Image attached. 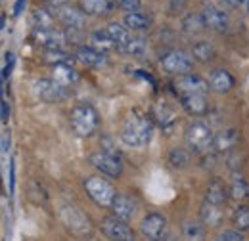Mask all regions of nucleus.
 Segmentation results:
<instances>
[{
  "instance_id": "32",
  "label": "nucleus",
  "mask_w": 249,
  "mask_h": 241,
  "mask_svg": "<svg viewBox=\"0 0 249 241\" xmlns=\"http://www.w3.org/2000/svg\"><path fill=\"white\" fill-rule=\"evenodd\" d=\"M152 115H154V119L159 122V124H169V122H173L175 119V113L169 109V105L167 103H156L154 107H152Z\"/></svg>"
},
{
  "instance_id": "17",
  "label": "nucleus",
  "mask_w": 249,
  "mask_h": 241,
  "mask_svg": "<svg viewBox=\"0 0 249 241\" xmlns=\"http://www.w3.org/2000/svg\"><path fill=\"white\" fill-rule=\"evenodd\" d=\"M136 209H138L136 201H134L130 195H124V193H117V197H115V201H113V205H111L113 216L121 218L124 222L132 220V216L136 214Z\"/></svg>"
},
{
  "instance_id": "10",
  "label": "nucleus",
  "mask_w": 249,
  "mask_h": 241,
  "mask_svg": "<svg viewBox=\"0 0 249 241\" xmlns=\"http://www.w3.org/2000/svg\"><path fill=\"white\" fill-rule=\"evenodd\" d=\"M35 94L42 100V102H48V103H56V102H63L67 90L65 86H62L60 83H56L54 79H36L35 85Z\"/></svg>"
},
{
  "instance_id": "35",
  "label": "nucleus",
  "mask_w": 249,
  "mask_h": 241,
  "mask_svg": "<svg viewBox=\"0 0 249 241\" xmlns=\"http://www.w3.org/2000/svg\"><path fill=\"white\" fill-rule=\"evenodd\" d=\"M123 52L128 56H142L146 52V40L140 38V36H130V40L126 42Z\"/></svg>"
},
{
  "instance_id": "9",
  "label": "nucleus",
  "mask_w": 249,
  "mask_h": 241,
  "mask_svg": "<svg viewBox=\"0 0 249 241\" xmlns=\"http://www.w3.org/2000/svg\"><path fill=\"white\" fill-rule=\"evenodd\" d=\"M173 88L177 90L178 98L180 96H192V94H207L209 90V83L205 79H201L196 73H186L175 79Z\"/></svg>"
},
{
  "instance_id": "15",
  "label": "nucleus",
  "mask_w": 249,
  "mask_h": 241,
  "mask_svg": "<svg viewBox=\"0 0 249 241\" xmlns=\"http://www.w3.org/2000/svg\"><path fill=\"white\" fill-rule=\"evenodd\" d=\"M209 88L211 90L218 92V94H226V92H230L234 88V85H236V81H234V77L224 69V67H218V69H213L211 73H209Z\"/></svg>"
},
{
  "instance_id": "40",
  "label": "nucleus",
  "mask_w": 249,
  "mask_h": 241,
  "mask_svg": "<svg viewBox=\"0 0 249 241\" xmlns=\"http://www.w3.org/2000/svg\"><path fill=\"white\" fill-rule=\"evenodd\" d=\"M14 63H16V58H14V54H6V65H4V69H2V81H6L8 79V75L12 73V67H14Z\"/></svg>"
},
{
  "instance_id": "25",
  "label": "nucleus",
  "mask_w": 249,
  "mask_h": 241,
  "mask_svg": "<svg viewBox=\"0 0 249 241\" xmlns=\"http://www.w3.org/2000/svg\"><path fill=\"white\" fill-rule=\"evenodd\" d=\"M180 29L184 31L186 34H197L205 29V21H203V16L197 14V12H192L186 14L180 21Z\"/></svg>"
},
{
  "instance_id": "6",
  "label": "nucleus",
  "mask_w": 249,
  "mask_h": 241,
  "mask_svg": "<svg viewBox=\"0 0 249 241\" xmlns=\"http://www.w3.org/2000/svg\"><path fill=\"white\" fill-rule=\"evenodd\" d=\"M90 165L98 172L109 176V178H119L123 174V163H121V157L115 155V153H107V151L100 150L90 153L89 157Z\"/></svg>"
},
{
  "instance_id": "16",
  "label": "nucleus",
  "mask_w": 249,
  "mask_h": 241,
  "mask_svg": "<svg viewBox=\"0 0 249 241\" xmlns=\"http://www.w3.org/2000/svg\"><path fill=\"white\" fill-rule=\"evenodd\" d=\"M75 58L83 65L92 67V69H100V67H104L107 63V56L104 52L92 48V46H79L77 52H75Z\"/></svg>"
},
{
  "instance_id": "20",
  "label": "nucleus",
  "mask_w": 249,
  "mask_h": 241,
  "mask_svg": "<svg viewBox=\"0 0 249 241\" xmlns=\"http://www.w3.org/2000/svg\"><path fill=\"white\" fill-rule=\"evenodd\" d=\"M117 0H81V10L89 16H107Z\"/></svg>"
},
{
  "instance_id": "29",
  "label": "nucleus",
  "mask_w": 249,
  "mask_h": 241,
  "mask_svg": "<svg viewBox=\"0 0 249 241\" xmlns=\"http://www.w3.org/2000/svg\"><path fill=\"white\" fill-rule=\"evenodd\" d=\"M230 197L236 201H246L249 199V180L244 176H236L230 182Z\"/></svg>"
},
{
  "instance_id": "33",
  "label": "nucleus",
  "mask_w": 249,
  "mask_h": 241,
  "mask_svg": "<svg viewBox=\"0 0 249 241\" xmlns=\"http://www.w3.org/2000/svg\"><path fill=\"white\" fill-rule=\"evenodd\" d=\"M188 163H190V155L186 150H180V148H175L169 153V165L173 169H186Z\"/></svg>"
},
{
  "instance_id": "7",
  "label": "nucleus",
  "mask_w": 249,
  "mask_h": 241,
  "mask_svg": "<svg viewBox=\"0 0 249 241\" xmlns=\"http://www.w3.org/2000/svg\"><path fill=\"white\" fill-rule=\"evenodd\" d=\"M140 232L148 241L167 240V218L161 212H148L140 222Z\"/></svg>"
},
{
  "instance_id": "11",
  "label": "nucleus",
  "mask_w": 249,
  "mask_h": 241,
  "mask_svg": "<svg viewBox=\"0 0 249 241\" xmlns=\"http://www.w3.org/2000/svg\"><path fill=\"white\" fill-rule=\"evenodd\" d=\"M33 40L46 50H62V46L67 42L65 33L56 29H35L33 31Z\"/></svg>"
},
{
  "instance_id": "2",
  "label": "nucleus",
  "mask_w": 249,
  "mask_h": 241,
  "mask_svg": "<svg viewBox=\"0 0 249 241\" xmlns=\"http://www.w3.org/2000/svg\"><path fill=\"white\" fill-rule=\"evenodd\" d=\"M71 130L81 138H90L100 126L98 111L90 103H77L69 113Z\"/></svg>"
},
{
  "instance_id": "30",
  "label": "nucleus",
  "mask_w": 249,
  "mask_h": 241,
  "mask_svg": "<svg viewBox=\"0 0 249 241\" xmlns=\"http://www.w3.org/2000/svg\"><path fill=\"white\" fill-rule=\"evenodd\" d=\"M232 224L234 230L238 232H249V205H238L232 214Z\"/></svg>"
},
{
  "instance_id": "5",
  "label": "nucleus",
  "mask_w": 249,
  "mask_h": 241,
  "mask_svg": "<svg viewBox=\"0 0 249 241\" xmlns=\"http://www.w3.org/2000/svg\"><path fill=\"white\" fill-rule=\"evenodd\" d=\"M159 65H161V69H163L165 73L175 75V77H180V75H186V73L192 71L194 60H192V56L186 54L184 50L171 48V50H167V52L161 54Z\"/></svg>"
},
{
  "instance_id": "26",
  "label": "nucleus",
  "mask_w": 249,
  "mask_h": 241,
  "mask_svg": "<svg viewBox=\"0 0 249 241\" xmlns=\"http://www.w3.org/2000/svg\"><path fill=\"white\" fill-rule=\"evenodd\" d=\"M215 56H217L215 46H213L211 42H207V40H199V42H196L194 48H192V58L197 61H201V63L213 61L215 60Z\"/></svg>"
},
{
  "instance_id": "34",
  "label": "nucleus",
  "mask_w": 249,
  "mask_h": 241,
  "mask_svg": "<svg viewBox=\"0 0 249 241\" xmlns=\"http://www.w3.org/2000/svg\"><path fill=\"white\" fill-rule=\"evenodd\" d=\"M203 236H205L203 224L194 222V220H190V222L184 224V238H186V241H201Z\"/></svg>"
},
{
  "instance_id": "3",
  "label": "nucleus",
  "mask_w": 249,
  "mask_h": 241,
  "mask_svg": "<svg viewBox=\"0 0 249 241\" xmlns=\"http://www.w3.org/2000/svg\"><path fill=\"white\" fill-rule=\"evenodd\" d=\"M184 138L188 148L199 155H205L215 148V134L211 126L203 120H192L184 130Z\"/></svg>"
},
{
  "instance_id": "37",
  "label": "nucleus",
  "mask_w": 249,
  "mask_h": 241,
  "mask_svg": "<svg viewBox=\"0 0 249 241\" xmlns=\"http://www.w3.org/2000/svg\"><path fill=\"white\" fill-rule=\"evenodd\" d=\"M213 241H244V236L238 230H220Z\"/></svg>"
},
{
  "instance_id": "19",
  "label": "nucleus",
  "mask_w": 249,
  "mask_h": 241,
  "mask_svg": "<svg viewBox=\"0 0 249 241\" xmlns=\"http://www.w3.org/2000/svg\"><path fill=\"white\" fill-rule=\"evenodd\" d=\"M228 195H230V189L224 186V182L213 180L205 189V203L215 205V207H222L226 203Z\"/></svg>"
},
{
  "instance_id": "38",
  "label": "nucleus",
  "mask_w": 249,
  "mask_h": 241,
  "mask_svg": "<svg viewBox=\"0 0 249 241\" xmlns=\"http://www.w3.org/2000/svg\"><path fill=\"white\" fill-rule=\"evenodd\" d=\"M117 6L123 8L126 14H130V12H140L142 2L140 0H117Z\"/></svg>"
},
{
  "instance_id": "36",
  "label": "nucleus",
  "mask_w": 249,
  "mask_h": 241,
  "mask_svg": "<svg viewBox=\"0 0 249 241\" xmlns=\"http://www.w3.org/2000/svg\"><path fill=\"white\" fill-rule=\"evenodd\" d=\"M44 61L56 65H71V56H67L63 50H46L44 52Z\"/></svg>"
},
{
  "instance_id": "39",
  "label": "nucleus",
  "mask_w": 249,
  "mask_h": 241,
  "mask_svg": "<svg viewBox=\"0 0 249 241\" xmlns=\"http://www.w3.org/2000/svg\"><path fill=\"white\" fill-rule=\"evenodd\" d=\"M188 0H169V14L171 16H178L184 8H186Z\"/></svg>"
},
{
  "instance_id": "8",
  "label": "nucleus",
  "mask_w": 249,
  "mask_h": 241,
  "mask_svg": "<svg viewBox=\"0 0 249 241\" xmlns=\"http://www.w3.org/2000/svg\"><path fill=\"white\" fill-rule=\"evenodd\" d=\"M102 234L111 241H134V232L128 226V222H124L117 216H107L102 220L100 224Z\"/></svg>"
},
{
  "instance_id": "45",
  "label": "nucleus",
  "mask_w": 249,
  "mask_h": 241,
  "mask_svg": "<svg viewBox=\"0 0 249 241\" xmlns=\"http://www.w3.org/2000/svg\"><path fill=\"white\" fill-rule=\"evenodd\" d=\"M8 148H10V134H8V132H4V134H2V151L6 153Z\"/></svg>"
},
{
  "instance_id": "21",
  "label": "nucleus",
  "mask_w": 249,
  "mask_h": 241,
  "mask_svg": "<svg viewBox=\"0 0 249 241\" xmlns=\"http://www.w3.org/2000/svg\"><path fill=\"white\" fill-rule=\"evenodd\" d=\"M124 27L130 31H150L152 27V17H148L146 14L142 12H130V14H124Z\"/></svg>"
},
{
  "instance_id": "12",
  "label": "nucleus",
  "mask_w": 249,
  "mask_h": 241,
  "mask_svg": "<svg viewBox=\"0 0 249 241\" xmlns=\"http://www.w3.org/2000/svg\"><path fill=\"white\" fill-rule=\"evenodd\" d=\"M203 21H205V29H211V31H217V33H222V31L228 29V14L224 10H220L217 6H207L203 12Z\"/></svg>"
},
{
  "instance_id": "46",
  "label": "nucleus",
  "mask_w": 249,
  "mask_h": 241,
  "mask_svg": "<svg viewBox=\"0 0 249 241\" xmlns=\"http://www.w3.org/2000/svg\"><path fill=\"white\" fill-rule=\"evenodd\" d=\"M44 2H46V4H50V6H54V8L58 10V8L65 6V2H67V0H44Z\"/></svg>"
},
{
  "instance_id": "1",
  "label": "nucleus",
  "mask_w": 249,
  "mask_h": 241,
  "mask_svg": "<svg viewBox=\"0 0 249 241\" xmlns=\"http://www.w3.org/2000/svg\"><path fill=\"white\" fill-rule=\"evenodd\" d=\"M154 136V124L148 115H144L138 109L128 111L121 126V140L130 148H142L148 146Z\"/></svg>"
},
{
  "instance_id": "23",
  "label": "nucleus",
  "mask_w": 249,
  "mask_h": 241,
  "mask_svg": "<svg viewBox=\"0 0 249 241\" xmlns=\"http://www.w3.org/2000/svg\"><path fill=\"white\" fill-rule=\"evenodd\" d=\"M199 218H201L203 226L218 228V226H220V222H222V212H220V207L209 205V203H203V205H201V209H199Z\"/></svg>"
},
{
  "instance_id": "41",
  "label": "nucleus",
  "mask_w": 249,
  "mask_h": 241,
  "mask_svg": "<svg viewBox=\"0 0 249 241\" xmlns=\"http://www.w3.org/2000/svg\"><path fill=\"white\" fill-rule=\"evenodd\" d=\"M8 117H10V105L6 100H2V122H8Z\"/></svg>"
},
{
  "instance_id": "44",
  "label": "nucleus",
  "mask_w": 249,
  "mask_h": 241,
  "mask_svg": "<svg viewBox=\"0 0 249 241\" xmlns=\"http://www.w3.org/2000/svg\"><path fill=\"white\" fill-rule=\"evenodd\" d=\"M23 8H25V0H18L14 6V16H19L23 12Z\"/></svg>"
},
{
  "instance_id": "43",
  "label": "nucleus",
  "mask_w": 249,
  "mask_h": 241,
  "mask_svg": "<svg viewBox=\"0 0 249 241\" xmlns=\"http://www.w3.org/2000/svg\"><path fill=\"white\" fill-rule=\"evenodd\" d=\"M228 6H232V8H246V4H248V0H224Z\"/></svg>"
},
{
  "instance_id": "14",
  "label": "nucleus",
  "mask_w": 249,
  "mask_h": 241,
  "mask_svg": "<svg viewBox=\"0 0 249 241\" xmlns=\"http://www.w3.org/2000/svg\"><path fill=\"white\" fill-rule=\"evenodd\" d=\"M184 111L194 115V117H201L209 111V100L207 94H192V96H180L178 98Z\"/></svg>"
},
{
  "instance_id": "4",
  "label": "nucleus",
  "mask_w": 249,
  "mask_h": 241,
  "mask_svg": "<svg viewBox=\"0 0 249 241\" xmlns=\"http://www.w3.org/2000/svg\"><path fill=\"white\" fill-rule=\"evenodd\" d=\"M83 186H85V191L89 193V197H90V201L94 205H98L102 209H111V205H113V201L117 197V191L106 178L89 176Z\"/></svg>"
},
{
  "instance_id": "42",
  "label": "nucleus",
  "mask_w": 249,
  "mask_h": 241,
  "mask_svg": "<svg viewBox=\"0 0 249 241\" xmlns=\"http://www.w3.org/2000/svg\"><path fill=\"white\" fill-rule=\"evenodd\" d=\"M14 188H16V169H14V161L10 165V191L14 193Z\"/></svg>"
},
{
  "instance_id": "18",
  "label": "nucleus",
  "mask_w": 249,
  "mask_h": 241,
  "mask_svg": "<svg viewBox=\"0 0 249 241\" xmlns=\"http://www.w3.org/2000/svg\"><path fill=\"white\" fill-rule=\"evenodd\" d=\"M62 218L63 222H65V226L69 228V230H73L75 234H89L90 232V226H85V224H79V220L81 222H85L87 218H85V214L79 211V209H75V207H65L62 211Z\"/></svg>"
},
{
  "instance_id": "13",
  "label": "nucleus",
  "mask_w": 249,
  "mask_h": 241,
  "mask_svg": "<svg viewBox=\"0 0 249 241\" xmlns=\"http://www.w3.org/2000/svg\"><path fill=\"white\" fill-rule=\"evenodd\" d=\"M58 19L62 21L67 29H83L85 21H87L83 10H79L75 6H67V4L62 6V8H58Z\"/></svg>"
},
{
  "instance_id": "47",
  "label": "nucleus",
  "mask_w": 249,
  "mask_h": 241,
  "mask_svg": "<svg viewBox=\"0 0 249 241\" xmlns=\"http://www.w3.org/2000/svg\"><path fill=\"white\" fill-rule=\"evenodd\" d=\"M165 241H177V240H175V238H173V236H171V238H167V240H165Z\"/></svg>"
},
{
  "instance_id": "28",
  "label": "nucleus",
  "mask_w": 249,
  "mask_h": 241,
  "mask_svg": "<svg viewBox=\"0 0 249 241\" xmlns=\"http://www.w3.org/2000/svg\"><path fill=\"white\" fill-rule=\"evenodd\" d=\"M54 81L67 88L69 85H73V83L79 81V73L71 65H56L54 67Z\"/></svg>"
},
{
  "instance_id": "24",
  "label": "nucleus",
  "mask_w": 249,
  "mask_h": 241,
  "mask_svg": "<svg viewBox=\"0 0 249 241\" xmlns=\"http://www.w3.org/2000/svg\"><path fill=\"white\" fill-rule=\"evenodd\" d=\"M107 34L111 36V40L115 42V46H117V50L119 52H123V48L126 46V42L130 40V34H128V29L121 25V23H117V21H111L109 25H107Z\"/></svg>"
},
{
  "instance_id": "22",
  "label": "nucleus",
  "mask_w": 249,
  "mask_h": 241,
  "mask_svg": "<svg viewBox=\"0 0 249 241\" xmlns=\"http://www.w3.org/2000/svg\"><path fill=\"white\" fill-rule=\"evenodd\" d=\"M240 142V134L236 128H224L218 136H215V150L217 151H230L236 148Z\"/></svg>"
},
{
  "instance_id": "31",
  "label": "nucleus",
  "mask_w": 249,
  "mask_h": 241,
  "mask_svg": "<svg viewBox=\"0 0 249 241\" xmlns=\"http://www.w3.org/2000/svg\"><path fill=\"white\" fill-rule=\"evenodd\" d=\"M33 25L35 29H54V17L46 10H35L33 14Z\"/></svg>"
},
{
  "instance_id": "27",
  "label": "nucleus",
  "mask_w": 249,
  "mask_h": 241,
  "mask_svg": "<svg viewBox=\"0 0 249 241\" xmlns=\"http://www.w3.org/2000/svg\"><path fill=\"white\" fill-rule=\"evenodd\" d=\"M90 46L96 48V50H100V52H109V50H113V48H117L115 46V42L111 40V36L107 34V31L104 29H98L90 33Z\"/></svg>"
}]
</instances>
